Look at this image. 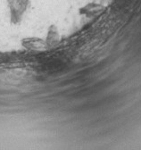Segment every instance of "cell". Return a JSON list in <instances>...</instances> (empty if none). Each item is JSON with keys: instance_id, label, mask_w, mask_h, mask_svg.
<instances>
[{"instance_id": "cell-1", "label": "cell", "mask_w": 141, "mask_h": 150, "mask_svg": "<svg viewBox=\"0 0 141 150\" xmlns=\"http://www.w3.org/2000/svg\"><path fill=\"white\" fill-rule=\"evenodd\" d=\"M9 10L11 22L19 23L30 5V0H6Z\"/></svg>"}, {"instance_id": "cell-2", "label": "cell", "mask_w": 141, "mask_h": 150, "mask_svg": "<svg viewBox=\"0 0 141 150\" xmlns=\"http://www.w3.org/2000/svg\"><path fill=\"white\" fill-rule=\"evenodd\" d=\"M104 9V7L101 5H97V4H89L85 6L84 7H82L80 9V13H84L86 15H94V14H97L100 12H102Z\"/></svg>"}]
</instances>
